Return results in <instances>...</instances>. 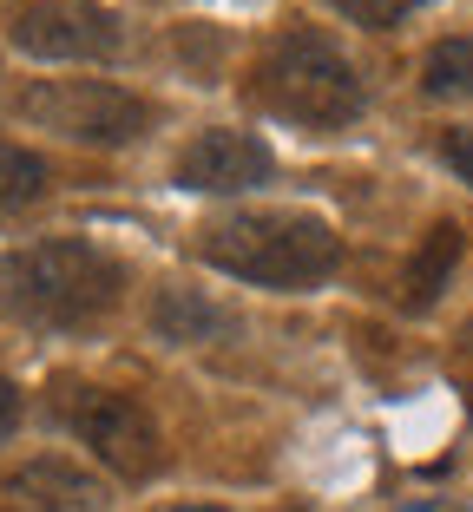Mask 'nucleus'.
Returning <instances> with one entry per match:
<instances>
[{"label": "nucleus", "mask_w": 473, "mask_h": 512, "mask_svg": "<svg viewBox=\"0 0 473 512\" xmlns=\"http://www.w3.org/2000/svg\"><path fill=\"white\" fill-rule=\"evenodd\" d=\"M46 197V165L33 158V151H20L14 138H0V217L27 211V204H40Z\"/></svg>", "instance_id": "obj_9"}, {"label": "nucleus", "mask_w": 473, "mask_h": 512, "mask_svg": "<svg viewBox=\"0 0 473 512\" xmlns=\"http://www.w3.org/2000/svg\"><path fill=\"white\" fill-rule=\"evenodd\" d=\"M454 256H460V230L441 224L428 237V250L414 256V270H408V309H428L434 296L447 289V270H454Z\"/></svg>", "instance_id": "obj_10"}, {"label": "nucleus", "mask_w": 473, "mask_h": 512, "mask_svg": "<svg viewBox=\"0 0 473 512\" xmlns=\"http://www.w3.org/2000/svg\"><path fill=\"white\" fill-rule=\"evenodd\" d=\"M217 322H224V316H217L211 302H198L191 289H178V296L158 302V329H165L171 342H198V335H204V329H217Z\"/></svg>", "instance_id": "obj_12"}, {"label": "nucleus", "mask_w": 473, "mask_h": 512, "mask_svg": "<svg viewBox=\"0 0 473 512\" xmlns=\"http://www.w3.org/2000/svg\"><path fill=\"white\" fill-rule=\"evenodd\" d=\"M14 46L33 53V60H112L125 46V27L106 7L60 0V7H27V14H14Z\"/></svg>", "instance_id": "obj_6"}, {"label": "nucleus", "mask_w": 473, "mask_h": 512, "mask_svg": "<svg viewBox=\"0 0 473 512\" xmlns=\"http://www.w3.org/2000/svg\"><path fill=\"white\" fill-rule=\"evenodd\" d=\"M270 171H276L270 145L250 138V132H230V125L204 132L198 145H184V158H178L184 191H250V184H263Z\"/></svg>", "instance_id": "obj_7"}, {"label": "nucleus", "mask_w": 473, "mask_h": 512, "mask_svg": "<svg viewBox=\"0 0 473 512\" xmlns=\"http://www.w3.org/2000/svg\"><path fill=\"white\" fill-rule=\"evenodd\" d=\"M165 512H217V506H165Z\"/></svg>", "instance_id": "obj_16"}, {"label": "nucleus", "mask_w": 473, "mask_h": 512, "mask_svg": "<svg viewBox=\"0 0 473 512\" xmlns=\"http://www.w3.org/2000/svg\"><path fill=\"white\" fill-rule=\"evenodd\" d=\"M342 20H355V27H395V20H408L421 0H329Z\"/></svg>", "instance_id": "obj_13"}, {"label": "nucleus", "mask_w": 473, "mask_h": 512, "mask_svg": "<svg viewBox=\"0 0 473 512\" xmlns=\"http://www.w3.org/2000/svg\"><path fill=\"white\" fill-rule=\"evenodd\" d=\"M421 86L434 92V99H447V92H467L473 86V40H441L421 60Z\"/></svg>", "instance_id": "obj_11"}, {"label": "nucleus", "mask_w": 473, "mask_h": 512, "mask_svg": "<svg viewBox=\"0 0 473 512\" xmlns=\"http://www.w3.org/2000/svg\"><path fill=\"white\" fill-rule=\"evenodd\" d=\"M250 92L276 119L290 125H316V132H336L362 112V79L355 66L336 53V40H322L309 27H283L270 46H263L257 73H250Z\"/></svg>", "instance_id": "obj_3"}, {"label": "nucleus", "mask_w": 473, "mask_h": 512, "mask_svg": "<svg viewBox=\"0 0 473 512\" xmlns=\"http://www.w3.org/2000/svg\"><path fill=\"white\" fill-rule=\"evenodd\" d=\"M198 250H204V263L244 276V283H263V289L322 283L342 263V237L322 217H303V211H237L204 230Z\"/></svg>", "instance_id": "obj_2"}, {"label": "nucleus", "mask_w": 473, "mask_h": 512, "mask_svg": "<svg viewBox=\"0 0 473 512\" xmlns=\"http://www.w3.org/2000/svg\"><path fill=\"white\" fill-rule=\"evenodd\" d=\"M447 165L460 171V184H473V132H447Z\"/></svg>", "instance_id": "obj_14"}, {"label": "nucleus", "mask_w": 473, "mask_h": 512, "mask_svg": "<svg viewBox=\"0 0 473 512\" xmlns=\"http://www.w3.org/2000/svg\"><path fill=\"white\" fill-rule=\"evenodd\" d=\"M60 421L86 440L112 473L125 480H152L158 473V427L152 414L132 401V394H112V388H60Z\"/></svg>", "instance_id": "obj_5"}, {"label": "nucleus", "mask_w": 473, "mask_h": 512, "mask_svg": "<svg viewBox=\"0 0 473 512\" xmlns=\"http://www.w3.org/2000/svg\"><path fill=\"white\" fill-rule=\"evenodd\" d=\"M125 270L99 243L53 237L0 256V309L33 329H86L119 302Z\"/></svg>", "instance_id": "obj_1"}, {"label": "nucleus", "mask_w": 473, "mask_h": 512, "mask_svg": "<svg viewBox=\"0 0 473 512\" xmlns=\"http://www.w3.org/2000/svg\"><path fill=\"white\" fill-rule=\"evenodd\" d=\"M14 112L40 132L73 138V145H125L158 119L152 99L106 86V79H33L14 92Z\"/></svg>", "instance_id": "obj_4"}, {"label": "nucleus", "mask_w": 473, "mask_h": 512, "mask_svg": "<svg viewBox=\"0 0 473 512\" xmlns=\"http://www.w3.org/2000/svg\"><path fill=\"white\" fill-rule=\"evenodd\" d=\"M7 493L27 499L33 512H106V486L73 460H27L7 480Z\"/></svg>", "instance_id": "obj_8"}, {"label": "nucleus", "mask_w": 473, "mask_h": 512, "mask_svg": "<svg viewBox=\"0 0 473 512\" xmlns=\"http://www.w3.org/2000/svg\"><path fill=\"white\" fill-rule=\"evenodd\" d=\"M14 421H20V394H14V381H0V440L14 434Z\"/></svg>", "instance_id": "obj_15"}]
</instances>
